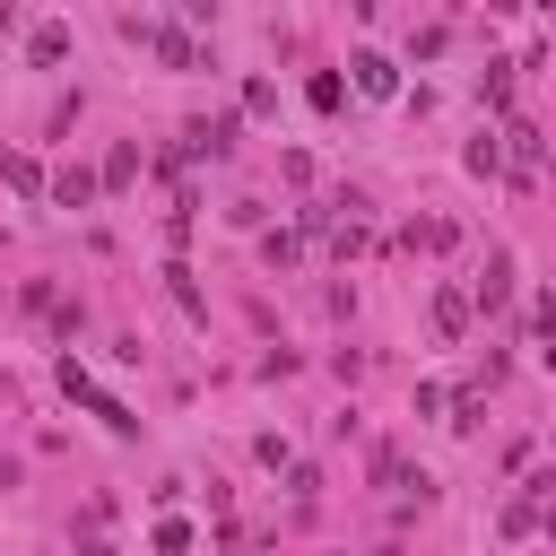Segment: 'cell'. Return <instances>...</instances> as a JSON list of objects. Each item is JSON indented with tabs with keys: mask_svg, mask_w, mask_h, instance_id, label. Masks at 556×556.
<instances>
[{
	"mask_svg": "<svg viewBox=\"0 0 556 556\" xmlns=\"http://www.w3.org/2000/svg\"><path fill=\"white\" fill-rule=\"evenodd\" d=\"M348 70H356V87H365V96H391V87H400V70H391L382 52H356Z\"/></svg>",
	"mask_w": 556,
	"mask_h": 556,
	"instance_id": "cell-4",
	"label": "cell"
},
{
	"mask_svg": "<svg viewBox=\"0 0 556 556\" xmlns=\"http://www.w3.org/2000/svg\"><path fill=\"white\" fill-rule=\"evenodd\" d=\"M504 295H513V252H495V261H486V278H478V304H486V313H495Z\"/></svg>",
	"mask_w": 556,
	"mask_h": 556,
	"instance_id": "cell-7",
	"label": "cell"
},
{
	"mask_svg": "<svg viewBox=\"0 0 556 556\" xmlns=\"http://www.w3.org/2000/svg\"><path fill=\"white\" fill-rule=\"evenodd\" d=\"M434 330H443V339H460V330H469V295H460V287H443V295H434Z\"/></svg>",
	"mask_w": 556,
	"mask_h": 556,
	"instance_id": "cell-8",
	"label": "cell"
},
{
	"mask_svg": "<svg viewBox=\"0 0 556 556\" xmlns=\"http://www.w3.org/2000/svg\"><path fill=\"white\" fill-rule=\"evenodd\" d=\"M191 156H235V113L200 122V130H191Z\"/></svg>",
	"mask_w": 556,
	"mask_h": 556,
	"instance_id": "cell-5",
	"label": "cell"
},
{
	"mask_svg": "<svg viewBox=\"0 0 556 556\" xmlns=\"http://www.w3.org/2000/svg\"><path fill=\"white\" fill-rule=\"evenodd\" d=\"M130 174H139V148H113V156H104V174H96V182H113V191H122V182H130Z\"/></svg>",
	"mask_w": 556,
	"mask_h": 556,
	"instance_id": "cell-12",
	"label": "cell"
},
{
	"mask_svg": "<svg viewBox=\"0 0 556 556\" xmlns=\"http://www.w3.org/2000/svg\"><path fill=\"white\" fill-rule=\"evenodd\" d=\"M382 556H400V547H382Z\"/></svg>",
	"mask_w": 556,
	"mask_h": 556,
	"instance_id": "cell-15",
	"label": "cell"
},
{
	"mask_svg": "<svg viewBox=\"0 0 556 556\" xmlns=\"http://www.w3.org/2000/svg\"><path fill=\"white\" fill-rule=\"evenodd\" d=\"M61 391H70V400H78L87 417H104L113 434H139V417H130V408H122L113 391H96V374H87V365H70V356H61Z\"/></svg>",
	"mask_w": 556,
	"mask_h": 556,
	"instance_id": "cell-1",
	"label": "cell"
},
{
	"mask_svg": "<svg viewBox=\"0 0 556 556\" xmlns=\"http://www.w3.org/2000/svg\"><path fill=\"white\" fill-rule=\"evenodd\" d=\"M26 52H35L43 70H52V61L70 52V26H61V17H43V26H26Z\"/></svg>",
	"mask_w": 556,
	"mask_h": 556,
	"instance_id": "cell-3",
	"label": "cell"
},
{
	"mask_svg": "<svg viewBox=\"0 0 556 556\" xmlns=\"http://www.w3.org/2000/svg\"><path fill=\"white\" fill-rule=\"evenodd\" d=\"M304 96H313V113H339V96H348V87H339V78H330V70H321V78H313V87H304Z\"/></svg>",
	"mask_w": 556,
	"mask_h": 556,
	"instance_id": "cell-13",
	"label": "cell"
},
{
	"mask_svg": "<svg viewBox=\"0 0 556 556\" xmlns=\"http://www.w3.org/2000/svg\"><path fill=\"white\" fill-rule=\"evenodd\" d=\"M400 243H408V252H443V243H452V226H443V217H417Z\"/></svg>",
	"mask_w": 556,
	"mask_h": 556,
	"instance_id": "cell-10",
	"label": "cell"
},
{
	"mask_svg": "<svg viewBox=\"0 0 556 556\" xmlns=\"http://www.w3.org/2000/svg\"><path fill=\"white\" fill-rule=\"evenodd\" d=\"M469 174H504V139H495V130L469 139Z\"/></svg>",
	"mask_w": 556,
	"mask_h": 556,
	"instance_id": "cell-9",
	"label": "cell"
},
{
	"mask_svg": "<svg viewBox=\"0 0 556 556\" xmlns=\"http://www.w3.org/2000/svg\"><path fill=\"white\" fill-rule=\"evenodd\" d=\"M0 182H9V191H26V200L43 191V174H35V156H17V148H0Z\"/></svg>",
	"mask_w": 556,
	"mask_h": 556,
	"instance_id": "cell-6",
	"label": "cell"
},
{
	"mask_svg": "<svg viewBox=\"0 0 556 556\" xmlns=\"http://www.w3.org/2000/svg\"><path fill=\"white\" fill-rule=\"evenodd\" d=\"M78 556H113V547H104V539H78Z\"/></svg>",
	"mask_w": 556,
	"mask_h": 556,
	"instance_id": "cell-14",
	"label": "cell"
},
{
	"mask_svg": "<svg viewBox=\"0 0 556 556\" xmlns=\"http://www.w3.org/2000/svg\"><path fill=\"white\" fill-rule=\"evenodd\" d=\"M96 191H104V182H96L87 165H61V174H52V200H61V208H87Z\"/></svg>",
	"mask_w": 556,
	"mask_h": 556,
	"instance_id": "cell-2",
	"label": "cell"
},
{
	"mask_svg": "<svg viewBox=\"0 0 556 556\" xmlns=\"http://www.w3.org/2000/svg\"><path fill=\"white\" fill-rule=\"evenodd\" d=\"M165 287H174V304H182V313H191V321H200V313H208V304H200V287H191V269H182V261H174V269H165Z\"/></svg>",
	"mask_w": 556,
	"mask_h": 556,
	"instance_id": "cell-11",
	"label": "cell"
}]
</instances>
